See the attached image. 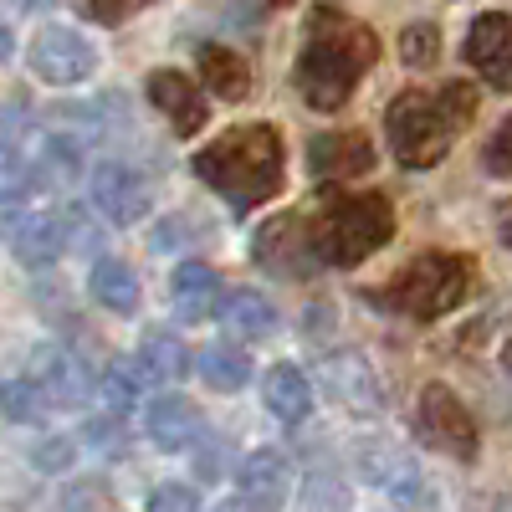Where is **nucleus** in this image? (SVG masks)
Masks as SVG:
<instances>
[{
    "label": "nucleus",
    "mask_w": 512,
    "mask_h": 512,
    "mask_svg": "<svg viewBox=\"0 0 512 512\" xmlns=\"http://www.w3.org/2000/svg\"><path fill=\"white\" fill-rule=\"evenodd\" d=\"M374 62H379V41L364 21L338 16V11H313L303 57H297L292 77H297V93H303L308 108L333 113L354 98V88Z\"/></svg>",
    "instance_id": "1"
},
{
    "label": "nucleus",
    "mask_w": 512,
    "mask_h": 512,
    "mask_svg": "<svg viewBox=\"0 0 512 512\" xmlns=\"http://www.w3.org/2000/svg\"><path fill=\"white\" fill-rule=\"evenodd\" d=\"M195 175L231 200V210H256L282 190V139L272 123L226 128L216 144L195 154Z\"/></svg>",
    "instance_id": "2"
},
{
    "label": "nucleus",
    "mask_w": 512,
    "mask_h": 512,
    "mask_svg": "<svg viewBox=\"0 0 512 512\" xmlns=\"http://www.w3.org/2000/svg\"><path fill=\"white\" fill-rule=\"evenodd\" d=\"M472 118H477V88H466V82H446L441 93L410 88L384 113V134H390V149L405 169H431L446 159L451 139Z\"/></svg>",
    "instance_id": "3"
},
{
    "label": "nucleus",
    "mask_w": 512,
    "mask_h": 512,
    "mask_svg": "<svg viewBox=\"0 0 512 512\" xmlns=\"http://www.w3.org/2000/svg\"><path fill=\"white\" fill-rule=\"evenodd\" d=\"M308 236L323 267H359L364 256L390 246L395 210L384 195H338L308 221Z\"/></svg>",
    "instance_id": "4"
},
{
    "label": "nucleus",
    "mask_w": 512,
    "mask_h": 512,
    "mask_svg": "<svg viewBox=\"0 0 512 512\" xmlns=\"http://www.w3.org/2000/svg\"><path fill=\"white\" fill-rule=\"evenodd\" d=\"M477 287V262L472 256H456V251H425L415 262L379 292V303L400 313V318H441L456 313Z\"/></svg>",
    "instance_id": "5"
},
{
    "label": "nucleus",
    "mask_w": 512,
    "mask_h": 512,
    "mask_svg": "<svg viewBox=\"0 0 512 512\" xmlns=\"http://www.w3.org/2000/svg\"><path fill=\"white\" fill-rule=\"evenodd\" d=\"M415 436L456 461H472L477 456V420L466 415V405L446 390V384H425L420 405H415Z\"/></svg>",
    "instance_id": "6"
},
{
    "label": "nucleus",
    "mask_w": 512,
    "mask_h": 512,
    "mask_svg": "<svg viewBox=\"0 0 512 512\" xmlns=\"http://www.w3.org/2000/svg\"><path fill=\"white\" fill-rule=\"evenodd\" d=\"M31 72L41 82H52V88H77V82H88L98 72V52H93V41L82 31L47 26V31H36V41H31Z\"/></svg>",
    "instance_id": "7"
},
{
    "label": "nucleus",
    "mask_w": 512,
    "mask_h": 512,
    "mask_svg": "<svg viewBox=\"0 0 512 512\" xmlns=\"http://www.w3.org/2000/svg\"><path fill=\"white\" fill-rule=\"evenodd\" d=\"M251 256H256V267H267L272 277H287V282H303L313 277V267H323L313 251V236H308V221H297V216L267 221L251 241Z\"/></svg>",
    "instance_id": "8"
},
{
    "label": "nucleus",
    "mask_w": 512,
    "mask_h": 512,
    "mask_svg": "<svg viewBox=\"0 0 512 512\" xmlns=\"http://www.w3.org/2000/svg\"><path fill=\"white\" fill-rule=\"evenodd\" d=\"M149 180L139 175L134 164H123V159H108L93 169V205L103 210V216L113 226H134L149 216Z\"/></svg>",
    "instance_id": "9"
},
{
    "label": "nucleus",
    "mask_w": 512,
    "mask_h": 512,
    "mask_svg": "<svg viewBox=\"0 0 512 512\" xmlns=\"http://www.w3.org/2000/svg\"><path fill=\"white\" fill-rule=\"evenodd\" d=\"M461 57L472 62L492 88H507L512 93V16L502 11H487L472 21V31H466V47Z\"/></svg>",
    "instance_id": "10"
},
{
    "label": "nucleus",
    "mask_w": 512,
    "mask_h": 512,
    "mask_svg": "<svg viewBox=\"0 0 512 512\" xmlns=\"http://www.w3.org/2000/svg\"><path fill=\"white\" fill-rule=\"evenodd\" d=\"M318 374H323V384H328V395L344 405V410H354V415H379V410H384L379 379H374V369H369L364 354H354V349L328 354V359L318 364Z\"/></svg>",
    "instance_id": "11"
},
{
    "label": "nucleus",
    "mask_w": 512,
    "mask_h": 512,
    "mask_svg": "<svg viewBox=\"0 0 512 512\" xmlns=\"http://www.w3.org/2000/svg\"><path fill=\"white\" fill-rule=\"evenodd\" d=\"M308 169L318 180H354L374 169V144L359 128H333V134H318L308 144Z\"/></svg>",
    "instance_id": "12"
},
{
    "label": "nucleus",
    "mask_w": 512,
    "mask_h": 512,
    "mask_svg": "<svg viewBox=\"0 0 512 512\" xmlns=\"http://www.w3.org/2000/svg\"><path fill=\"white\" fill-rule=\"evenodd\" d=\"M149 103L169 118V128H175L180 139H190V134H200L205 128V98H200V88H195V77H185V72H149Z\"/></svg>",
    "instance_id": "13"
},
{
    "label": "nucleus",
    "mask_w": 512,
    "mask_h": 512,
    "mask_svg": "<svg viewBox=\"0 0 512 512\" xmlns=\"http://www.w3.org/2000/svg\"><path fill=\"white\" fill-rule=\"evenodd\" d=\"M287 492H292V472L277 451H251L241 461V497L251 512H282Z\"/></svg>",
    "instance_id": "14"
},
{
    "label": "nucleus",
    "mask_w": 512,
    "mask_h": 512,
    "mask_svg": "<svg viewBox=\"0 0 512 512\" xmlns=\"http://www.w3.org/2000/svg\"><path fill=\"white\" fill-rule=\"evenodd\" d=\"M67 246V226L52 210H26V216L11 221V251L26 267H52Z\"/></svg>",
    "instance_id": "15"
},
{
    "label": "nucleus",
    "mask_w": 512,
    "mask_h": 512,
    "mask_svg": "<svg viewBox=\"0 0 512 512\" xmlns=\"http://www.w3.org/2000/svg\"><path fill=\"white\" fill-rule=\"evenodd\" d=\"M169 297H175L180 323L216 318V303H221V277H216V267H205V262L175 267V277H169Z\"/></svg>",
    "instance_id": "16"
},
{
    "label": "nucleus",
    "mask_w": 512,
    "mask_h": 512,
    "mask_svg": "<svg viewBox=\"0 0 512 512\" xmlns=\"http://www.w3.org/2000/svg\"><path fill=\"white\" fill-rule=\"evenodd\" d=\"M200 431H205V420H200L195 400H185V395H159V400L149 405V436H154L159 451H185V446L200 441Z\"/></svg>",
    "instance_id": "17"
},
{
    "label": "nucleus",
    "mask_w": 512,
    "mask_h": 512,
    "mask_svg": "<svg viewBox=\"0 0 512 512\" xmlns=\"http://www.w3.org/2000/svg\"><path fill=\"white\" fill-rule=\"evenodd\" d=\"M36 384L52 405H82L88 400V369H82V359H72L57 344L36 349Z\"/></svg>",
    "instance_id": "18"
},
{
    "label": "nucleus",
    "mask_w": 512,
    "mask_h": 512,
    "mask_svg": "<svg viewBox=\"0 0 512 512\" xmlns=\"http://www.w3.org/2000/svg\"><path fill=\"white\" fill-rule=\"evenodd\" d=\"M195 62H200V77H205V88L216 93V98H226V103H241L246 93H251V67H246V57H236L231 47H200L195 52Z\"/></svg>",
    "instance_id": "19"
},
{
    "label": "nucleus",
    "mask_w": 512,
    "mask_h": 512,
    "mask_svg": "<svg viewBox=\"0 0 512 512\" xmlns=\"http://www.w3.org/2000/svg\"><path fill=\"white\" fill-rule=\"evenodd\" d=\"M262 395H267V410H272L277 420H287V425H297V420L313 415V384H308L303 369H292V364H277V369L267 374Z\"/></svg>",
    "instance_id": "20"
},
{
    "label": "nucleus",
    "mask_w": 512,
    "mask_h": 512,
    "mask_svg": "<svg viewBox=\"0 0 512 512\" xmlns=\"http://www.w3.org/2000/svg\"><path fill=\"white\" fill-rule=\"evenodd\" d=\"M221 323L236 338H267V333H277V308H272V297H262L256 287H241V292L226 297Z\"/></svg>",
    "instance_id": "21"
},
{
    "label": "nucleus",
    "mask_w": 512,
    "mask_h": 512,
    "mask_svg": "<svg viewBox=\"0 0 512 512\" xmlns=\"http://www.w3.org/2000/svg\"><path fill=\"white\" fill-rule=\"evenodd\" d=\"M139 374H144V379H159V384H175V379L190 374V349L180 344L175 333L154 328L144 344H139Z\"/></svg>",
    "instance_id": "22"
},
{
    "label": "nucleus",
    "mask_w": 512,
    "mask_h": 512,
    "mask_svg": "<svg viewBox=\"0 0 512 512\" xmlns=\"http://www.w3.org/2000/svg\"><path fill=\"white\" fill-rule=\"evenodd\" d=\"M88 287H93V297L108 313H134L139 308V277L128 272L123 262H113V256H103V262L93 267Z\"/></svg>",
    "instance_id": "23"
},
{
    "label": "nucleus",
    "mask_w": 512,
    "mask_h": 512,
    "mask_svg": "<svg viewBox=\"0 0 512 512\" xmlns=\"http://www.w3.org/2000/svg\"><path fill=\"white\" fill-rule=\"evenodd\" d=\"M364 472L374 487L395 492L400 502H425V482L415 477V466L405 456H390V451H364Z\"/></svg>",
    "instance_id": "24"
},
{
    "label": "nucleus",
    "mask_w": 512,
    "mask_h": 512,
    "mask_svg": "<svg viewBox=\"0 0 512 512\" xmlns=\"http://www.w3.org/2000/svg\"><path fill=\"white\" fill-rule=\"evenodd\" d=\"M195 369H200V379L210 384V390H241V384L251 379V359L241 354V349H231V344H210V349H200L195 354Z\"/></svg>",
    "instance_id": "25"
},
{
    "label": "nucleus",
    "mask_w": 512,
    "mask_h": 512,
    "mask_svg": "<svg viewBox=\"0 0 512 512\" xmlns=\"http://www.w3.org/2000/svg\"><path fill=\"white\" fill-rule=\"evenodd\" d=\"M47 405H52V400L41 395L36 379H6V384H0V415H6V420L31 425V420L47 415Z\"/></svg>",
    "instance_id": "26"
},
{
    "label": "nucleus",
    "mask_w": 512,
    "mask_h": 512,
    "mask_svg": "<svg viewBox=\"0 0 512 512\" xmlns=\"http://www.w3.org/2000/svg\"><path fill=\"white\" fill-rule=\"evenodd\" d=\"M31 180H36L31 154H21L16 144H0V205H6V200H21V195L31 190Z\"/></svg>",
    "instance_id": "27"
},
{
    "label": "nucleus",
    "mask_w": 512,
    "mask_h": 512,
    "mask_svg": "<svg viewBox=\"0 0 512 512\" xmlns=\"http://www.w3.org/2000/svg\"><path fill=\"white\" fill-rule=\"evenodd\" d=\"M436 57H441V31H436L431 21L405 26V36H400V62H405V67H436Z\"/></svg>",
    "instance_id": "28"
},
{
    "label": "nucleus",
    "mask_w": 512,
    "mask_h": 512,
    "mask_svg": "<svg viewBox=\"0 0 512 512\" xmlns=\"http://www.w3.org/2000/svg\"><path fill=\"white\" fill-rule=\"evenodd\" d=\"M144 6H154V0H77V11L88 21H98V26H118V21H128Z\"/></svg>",
    "instance_id": "29"
},
{
    "label": "nucleus",
    "mask_w": 512,
    "mask_h": 512,
    "mask_svg": "<svg viewBox=\"0 0 512 512\" xmlns=\"http://www.w3.org/2000/svg\"><path fill=\"white\" fill-rule=\"evenodd\" d=\"M482 164H487V175H497V180H512V118L497 128L492 139H487V154H482Z\"/></svg>",
    "instance_id": "30"
},
{
    "label": "nucleus",
    "mask_w": 512,
    "mask_h": 512,
    "mask_svg": "<svg viewBox=\"0 0 512 512\" xmlns=\"http://www.w3.org/2000/svg\"><path fill=\"white\" fill-rule=\"evenodd\" d=\"M103 400L113 405V410H128L139 400V374L134 369H108L103 374Z\"/></svg>",
    "instance_id": "31"
},
{
    "label": "nucleus",
    "mask_w": 512,
    "mask_h": 512,
    "mask_svg": "<svg viewBox=\"0 0 512 512\" xmlns=\"http://www.w3.org/2000/svg\"><path fill=\"white\" fill-rule=\"evenodd\" d=\"M144 512H200V502H195L190 487H175V482H169V487H159V492L149 497Z\"/></svg>",
    "instance_id": "32"
},
{
    "label": "nucleus",
    "mask_w": 512,
    "mask_h": 512,
    "mask_svg": "<svg viewBox=\"0 0 512 512\" xmlns=\"http://www.w3.org/2000/svg\"><path fill=\"white\" fill-rule=\"evenodd\" d=\"M67 461H72V446L62 436H52L47 446H36V466H41V472H62Z\"/></svg>",
    "instance_id": "33"
},
{
    "label": "nucleus",
    "mask_w": 512,
    "mask_h": 512,
    "mask_svg": "<svg viewBox=\"0 0 512 512\" xmlns=\"http://www.w3.org/2000/svg\"><path fill=\"white\" fill-rule=\"evenodd\" d=\"M185 241H190V236H185V221H164V226H159V236H154V246H159V251L185 246Z\"/></svg>",
    "instance_id": "34"
},
{
    "label": "nucleus",
    "mask_w": 512,
    "mask_h": 512,
    "mask_svg": "<svg viewBox=\"0 0 512 512\" xmlns=\"http://www.w3.org/2000/svg\"><path fill=\"white\" fill-rule=\"evenodd\" d=\"M88 441H98L103 451H118V425H103V420L88 425Z\"/></svg>",
    "instance_id": "35"
},
{
    "label": "nucleus",
    "mask_w": 512,
    "mask_h": 512,
    "mask_svg": "<svg viewBox=\"0 0 512 512\" xmlns=\"http://www.w3.org/2000/svg\"><path fill=\"white\" fill-rule=\"evenodd\" d=\"M6 57H11V31L0 26V62H6Z\"/></svg>",
    "instance_id": "36"
},
{
    "label": "nucleus",
    "mask_w": 512,
    "mask_h": 512,
    "mask_svg": "<svg viewBox=\"0 0 512 512\" xmlns=\"http://www.w3.org/2000/svg\"><path fill=\"white\" fill-rule=\"evenodd\" d=\"M502 369L512 374V338H507V344H502Z\"/></svg>",
    "instance_id": "37"
},
{
    "label": "nucleus",
    "mask_w": 512,
    "mask_h": 512,
    "mask_svg": "<svg viewBox=\"0 0 512 512\" xmlns=\"http://www.w3.org/2000/svg\"><path fill=\"white\" fill-rule=\"evenodd\" d=\"M216 512H251V507H246V502H221Z\"/></svg>",
    "instance_id": "38"
},
{
    "label": "nucleus",
    "mask_w": 512,
    "mask_h": 512,
    "mask_svg": "<svg viewBox=\"0 0 512 512\" xmlns=\"http://www.w3.org/2000/svg\"><path fill=\"white\" fill-rule=\"evenodd\" d=\"M502 236L512 241V210H507V216H502Z\"/></svg>",
    "instance_id": "39"
}]
</instances>
